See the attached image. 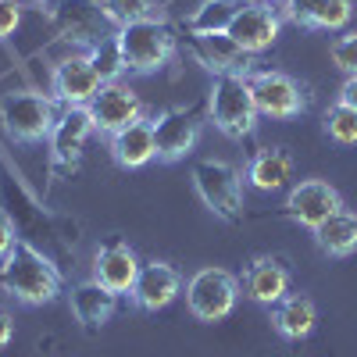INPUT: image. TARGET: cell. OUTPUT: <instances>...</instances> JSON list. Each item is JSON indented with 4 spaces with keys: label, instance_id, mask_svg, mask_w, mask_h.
I'll return each instance as SVG.
<instances>
[{
    "label": "cell",
    "instance_id": "obj_1",
    "mask_svg": "<svg viewBox=\"0 0 357 357\" xmlns=\"http://www.w3.org/2000/svg\"><path fill=\"white\" fill-rule=\"evenodd\" d=\"M0 289H4L8 296H15V301L36 307V304L57 301L61 289H65V279L43 250L18 240L15 250L0 261Z\"/></svg>",
    "mask_w": 357,
    "mask_h": 357
},
{
    "label": "cell",
    "instance_id": "obj_2",
    "mask_svg": "<svg viewBox=\"0 0 357 357\" xmlns=\"http://www.w3.org/2000/svg\"><path fill=\"white\" fill-rule=\"evenodd\" d=\"M207 118L222 136L236 143L257 132V104L243 75H215L211 89H207Z\"/></svg>",
    "mask_w": 357,
    "mask_h": 357
},
{
    "label": "cell",
    "instance_id": "obj_3",
    "mask_svg": "<svg viewBox=\"0 0 357 357\" xmlns=\"http://www.w3.org/2000/svg\"><path fill=\"white\" fill-rule=\"evenodd\" d=\"M118 47H122V61L126 72H158L175 57V33L165 18H151V22H136L118 29Z\"/></svg>",
    "mask_w": 357,
    "mask_h": 357
},
{
    "label": "cell",
    "instance_id": "obj_4",
    "mask_svg": "<svg viewBox=\"0 0 357 357\" xmlns=\"http://www.w3.org/2000/svg\"><path fill=\"white\" fill-rule=\"evenodd\" d=\"M57 100L43 97L36 89H11L0 100V122L18 143H40L57 126Z\"/></svg>",
    "mask_w": 357,
    "mask_h": 357
},
{
    "label": "cell",
    "instance_id": "obj_5",
    "mask_svg": "<svg viewBox=\"0 0 357 357\" xmlns=\"http://www.w3.org/2000/svg\"><path fill=\"white\" fill-rule=\"evenodd\" d=\"M193 186H197L200 200L211 207L222 222H229V225L243 222V178L232 165L197 161L193 165Z\"/></svg>",
    "mask_w": 357,
    "mask_h": 357
},
{
    "label": "cell",
    "instance_id": "obj_6",
    "mask_svg": "<svg viewBox=\"0 0 357 357\" xmlns=\"http://www.w3.org/2000/svg\"><path fill=\"white\" fill-rule=\"evenodd\" d=\"M50 22L61 33V40L79 47H93L118 33L104 11V0H57L50 8Z\"/></svg>",
    "mask_w": 357,
    "mask_h": 357
},
{
    "label": "cell",
    "instance_id": "obj_7",
    "mask_svg": "<svg viewBox=\"0 0 357 357\" xmlns=\"http://www.w3.org/2000/svg\"><path fill=\"white\" fill-rule=\"evenodd\" d=\"M240 301V279L225 268H200L186 282V304L200 321H222Z\"/></svg>",
    "mask_w": 357,
    "mask_h": 357
},
{
    "label": "cell",
    "instance_id": "obj_8",
    "mask_svg": "<svg viewBox=\"0 0 357 357\" xmlns=\"http://www.w3.org/2000/svg\"><path fill=\"white\" fill-rule=\"evenodd\" d=\"M247 86H250V93H254L257 114L279 118V122H286V118H301L311 107L307 86H301L286 72H254L247 79Z\"/></svg>",
    "mask_w": 357,
    "mask_h": 357
},
{
    "label": "cell",
    "instance_id": "obj_9",
    "mask_svg": "<svg viewBox=\"0 0 357 357\" xmlns=\"http://www.w3.org/2000/svg\"><path fill=\"white\" fill-rule=\"evenodd\" d=\"M154 126V143H158V161L172 165V161H183L200 136V107H168L158 111L151 118Z\"/></svg>",
    "mask_w": 357,
    "mask_h": 357
},
{
    "label": "cell",
    "instance_id": "obj_10",
    "mask_svg": "<svg viewBox=\"0 0 357 357\" xmlns=\"http://www.w3.org/2000/svg\"><path fill=\"white\" fill-rule=\"evenodd\" d=\"M279 29H282V15L272 4H264V0H247V4L240 8V15L232 18L225 36L247 54H261L279 40Z\"/></svg>",
    "mask_w": 357,
    "mask_h": 357
},
{
    "label": "cell",
    "instance_id": "obj_11",
    "mask_svg": "<svg viewBox=\"0 0 357 357\" xmlns=\"http://www.w3.org/2000/svg\"><path fill=\"white\" fill-rule=\"evenodd\" d=\"M97 132L93 118H89V107H65L57 126L50 132V158H54V172H65L72 175L79 158H82V146L86 139Z\"/></svg>",
    "mask_w": 357,
    "mask_h": 357
},
{
    "label": "cell",
    "instance_id": "obj_12",
    "mask_svg": "<svg viewBox=\"0 0 357 357\" xmlns=\"http://www.w3.org/2000/svg\"><path fill=\"white\" fill-rule=\"evenodd\" d=\"M186 47L193 54V61L204 65L211 75H254V54L240 50L229 36H200L186 29Z\"/></svg>",
    "mask_w": 357,
    "mask_h": 357
},
{
    "label": "cell",
    "instance_id": "obj_13",
    "mask_svg": "<svg viewBox=\"0 0 357 357\" xmlns=\"http://www.w3.org/2000/svg\"><path fill=\"white\" fill-rule=\"evenodd\" d=\"M336 211H343V197L333 183L325 178H304L289 190V200H286V215L293 222H301L307 229H318L325 218H333Z\"/></svg>",
    "mask_w": 357,
    "mask_h": 357
},
{
    "label": "cell",
    "instance_id": "obj_14",
    "mask_svg": "<svg viewBox=\"0 0 357 357\" xmlns=\"http://www.w3.org/2000/svg\"><path fill=\"white\" fill-rule=\"evenodd\" d=\"M86 107H89L93 126L100 132H107V136L122 132L126 126H132V122H139V118H143V104H139V97L132 93L126 82H104L97 89V97L89 100Z\"/></svg>",
    "mask_w": 357,
    "mask_h": 357
},
{
    "label": "cell",
    "instance_id": "obj_15",
    "mask_svg": "<svg viewBox=\"0 0 357 357\" xmlns=\"http://www.w3.org/2000/svg\"><path fill=\"white\" fill-rule=\"evenodd\" d=\"M100 75L97 68L89 65V57H65V61H57L54 65V75H50V93L57 104H65V107H86L89 100L97 97V89H100Z\"/></svg>",
    "mask_w": 357,
    "mask_h": 357
},
{
    "label": "cell",
    "instance_id": "obj_16",
    "mask_svg": "<svg viewBox=\"0 0 357 357\" xmlns=\"http://www.w3.org/2000/svg\"><path fill=\"white\" fill-rule=\"evenodd\" d=\"M139 257L132 254V247L129 243H122L114 236V240H107L100 250H97V264H93V279L100 282V286H107L111 293H132V286H136V279H139Z\"/></svg>",
    "mask_w": 357,
    "mask_h": 357
},
{
    "label": "cell",
    "instance_id": "obj_17",
    "mask_svg": "<svg viewBox=\"0 0 357 357\" xmlns=\"http://www.w3.org/2000/svg\"><path fill=\"white\" fill-rule=\"evenodd\" d=\"M289 282H293V272H289V264L286 257H272V254H264V257H254L247 264V272H243V289L250 301L257 304H279L282 296L289 293Z\"/></svg>",
    "mask_w": 357,
    "mask_h": 357
},
{
    "label": "cell",
    "instance_id": "obj_18",
    "mask_svg": "<svg viewBox=\"0 0 357 357\" xmlns=\"http://www.w3.org/2000/svg\"><path fill=\"white\" fill-rule=\"evenodd\" d=\"M178 293H183V275L165 261H146L139 268L136 286H132V301L143 311H161L175 301Z\"/></svg>",
    "mask_w": 357,
    "mask_h": 357
},
{
    "label": "cell",
    "instance_id": "obj_19",
    "mask_svg": "<svg viewBox=\"0 0 357 357\" xmlns=\"http://www.w3.org/2000/svg\"><path fill=\"white\" fill-rule=\"evenodd\" d=\"M286 18L304 29L340 33L354 18V4L350 0H286Z\"/></svg>",
    "mask_w": 357,
    "mask_h": 357
},
{
    "label": "cell",
    "instance_id": "obj_20",
    "mask_svg": "<svg viewBox=\"0 0 357 357\" xmlns=\"http://www.w3.org/2000/svg\"><path fill=\"white\" fill-rule=\"evenodd\" d=\"M111 158L122 168H143L158 158V143H154V126L139 118V122L126 126L122 132L111 136Z\"/></svg>",
    "mask_w": 357,
    "mask_h": 357
},
{
    "label": "cell",
    "instance_id": "obj_21",
    "mask_svg": "<svg viewBox=\"0 0 357 357\" xmlns=\"http://www.w3.org/2000/svg\"><path fill=\"white\" fill-rule=\"evenodd\" d=\"M118 311V293H111L107 286H100L97 279H89V282H79L72 289V314L79 318L82 329H100V325Z\"/></svg>",
    "mask_w": 357,
    "mask_h": 357
},
{
    "label": "cell",
    "instance_id": "obj_22",
    "mask_svg": "<svg viewBox=\"0 0 357 357\" xmlns=\"http://www.w3.org/2000/svg\"><path fill=\"white\" fill-rule=\"evenodd\" d=\"M247 183L261 193H272V190H286L293 183V158L282 146H261L254 154L250 168H247Z\"/></svg>",
    "mask_w": 357,
    "mask_h": 357
},
{
    "label": "cell",
    "instance_id": "obj_23",
    "mask_svg": "<svg viewBox=\"0 0 357 357\" xmlns=\"http://www.w3.org/2000/svg\"><path fill=\"white\" fill-rule=\"evenodd\" d=\"M318 321V307L307 293H286L279 304H272V325L286 340H304L311 336Z\"/></svg>",
    "mask_w": 357,
    "mask_h": 357
},
{
    "label": "cell",
    "instance_id": "obj_24",
    "mask_svg": "<svg viewBox=\"0 0 357 357\" xmlns=\"http://www.w3.org/2000/svg\"><path fill=\"white\" fill-rule=\"evenodd\" d=\"M243 4L247 0H200V8L186 18V29L200 36H225Z\"/></svg>",
    "mask_w": 357,
    "mask_h": 357
},
{
    "label": "cell",
    "instance_id": "obj_25",
    "mask_svg": "<svg viewBox=\"0 0 357 357\" xmlns=\"http://www.w3.org/2000/svg\"><path fill=\"white\" fill-rule=\"evenodd\" d=\"M314 240L325 254L333 257H350L357 250V215L350 211H336L333 218H325L314 229Z\"/></svg>",
    "mask_w": 357,
    "mask_h": 357
},
{
    "label": "cell",
    "instance_id": "obj_26",
    "mask_svg": "<svg viewBox=\"0 0 357 357\" xmlns=\"http://www.w3.org/2000/svg\"><path fill=\"white\" fill-rule=\"evenodd\" d=\"M86 57H89V65L97 68L100 82H118V75L126 72L122 47H118V33H114V36H107V40H100V43H93Z\"/></svg>",
    "mask_w": 357,
    "mask_h": 357
},
{
    "label": "cell",
    "instance_id": "obj_27",
    "mask_svg": "<svg viewBox=\"0 0 357 357\" xmlns=\"http://www.w3.org/2000/svg\"><path fill=\"white\" fill-rule=\"evenodd\" d=\"M104 11H107V18L114 22V29L161 18V15H158V0H104Z\"/></svg>",
    "mask_w": 357,
    "mask_h": 357
},
{
    "label": "cell",
    "instance_id": "obj_28",
    "mask_svg": "<svg viewBox=\"0 0 357 357\" xmlns=\"http://www.w3.org/2000/svg\"><path fill=\"white\" fill-rule=\"evenodd\" d=\"M325 136L343 143V146L357 143V111L347 107V104L329 107V111H325Z\"/></svg>",
    "mask_w": 357,
    "mask_h": 357
},
{
    "label": "cell",
    "instance_id": "obj_29",
    "mask_svg": "<svg viewBox=\"0 0 357 357\" xmlns=\"http://www.w3.org/2000/svg\"><path fill=\"white\" fill-rule=\"evenodd\" d=\"M329 54H333V65H336L340 72L357 75V33H347V36L333 40Z\"/></svg>",
    "mask_w": 357,
    "mask_h": 357
},
{
    "label": "cell",
    "instance_id": "obj_30",
    "mask_svg": "<svg viewBox=\"0 0 357 357\" xmlns=\"http://www.w3.org/2000/svg\"><path fill=\"white\" fill-rule=\"evenodd\" d=\"M18 25H22V4L18 0H0V40L15 36Z\"/></svg>",
    "mask_w": 357,
    "mask_h": 357
},
{
    "label": "cell",
    "instance_id": "obj_31",
    "mask_svg": "<svg viewBox=\"0 0 357 357\" xmlns=\"http://www.w3.org/2000/svg\"><path fill=\"white\" fill-rule=\"evenodd\" d=\"M15 243H18V225H15L8 207H0V261L15 250Z\"/></svg>",
    "mask_w": 357,
    "mask_h": 357
},
{
    "label": "cell",
    "instance_id": "obj_32",
    "mask_svg": "<svg viewBox=\"0 0 357 357\" xmlns=\"http://www.w3.org/2000/svg\"><path fill=\"white\" fill-rule=\"evenodd\" d=\"M340 104H347V107L357 111V75H347V82L340 89Z\"/></svg>",
    "mask_w": 357,
    "mask_h": 357
},
{
    "label": "cell",
    "instance_id": "obj_33",
    "mask_svg": "<svg viewBox=\"0 0 357 357\" xmlns=\"http://www.w3.org/2000/svg\"><path fill=\"white\" fill-rule=\"evenodd\" d=\"M11 336H15V318L8 311H0V350L11 343Z\"/></svg>",
    "mask_w": 357,
    "mask_h": 357
},
{
    "label": "cell",
    "instance_id": "obj_34",
    "mask_svg": "<svg viewBox=\"0 0 357 357\" xmlns=\"http://www.w3.org/2000/svg\"><path fill=\"white\" fill-rule=\"evenodd\" d=\"M264 4H279V0H264Z\"/></svg>",
    "mask_w": 357,
    "mask_h": 357
},
{
    "label": "cell",
    "instance_id": "obj_35",
    "mask_svg": "<svg viewBox=\"0 0 357 357\" xmlns=\"http://www.w3.org/2000/svg\"><path fill=\"white\" fill-rule=\"evenodd\" d=\"M36 4H50V0H36Z\"/></svg>",
    "mask_w": 357,
    "mask_h": 357
}]
</instances>
